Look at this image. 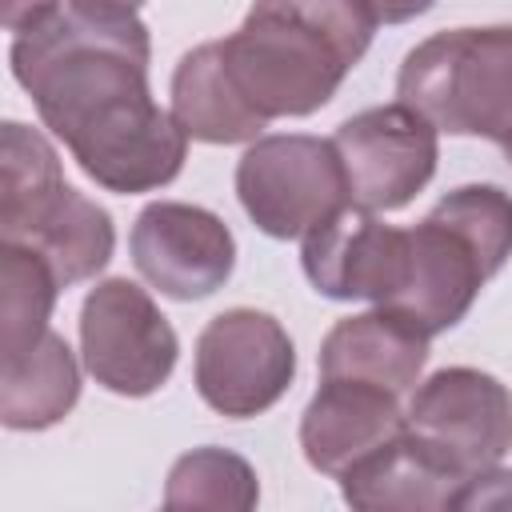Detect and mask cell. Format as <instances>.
I'll list each match as a JSON object with an SVG mask.
<instances>
[{
	"instance_id": "1",
	"label": "cell",
	"mask_w": 512,
	"mask_h": 512,
	"mask_svg": "<svg viewBox=\"0 0 512 512\" xmlns=\"http://www.w3.org/2000/svg\"><path fill=\"white\" fill-rule=\"evenodd\" d=\"M12 76L88 180L132 196L180 176L188 132L152 100L148 28L136 12L60 4L12 40Z\"/></svg>"
},
{
	"instance_id": "2",
	"label": "cell",
	"mask_w": 512,
	"mask_h": 512,
	"mask_svg": "<svg viewBox=\"0 0 512 512\" xmlns=\"http://www.w3.org/2000/svg\"><path fill=\"white\" fill-rule=\"evenodd\" d=\"M0 240L36 248L60 288L92 280L116 248L108 212L64 180L56 148L20 120L0 132Z\"/></svg>"
},
{
	"instance_id": "3",
	"label": "cell",
	"mask_w": 512,
	"mask_h": 512,
	"mask_svg": "<svg viewBox=\"0 0 512 512\" xmlns=\"http://www.w3.org/2000/svg\"><path fill=\"white\" fill-rule=\"evenodd\" d=\"M396 96L448 136H484L512 160V24L452 28L416 44Z\"/></svg>"
},
{
	"instance_id": "4",
	"label": "cell",
	"mask_w": 512,
	"mask_h": 512,
	"mask_svg": "<svg viewBox=\"0 0 512 512\" xmlns=\"http://www.w3.org/2000/svg\"><path fill=\"white\" fill-rule=\"evenodd\" d=\"M220 48L236 88L264 120L324 108L356 64L328 32L268 4H252Z\"/></svg>"
},
{
	"instance_id": "5",
	"label": "cell",
	"mask_w": 512,
	"mask_h": 512,
	"mask_svg": "<svg viewBox=\"0 0 512 512\" xmlns=\"http://www.w3.org/2000/svg\"><path fill=\"white\" fill-rule=\"evenodd\" d=\"M236 196L272 240H304L352 204L336 144L300 132L252 140L236 164Z\"/></svg>"
},
{
	"instance_id": "6",
	"label": "cell",
	"mask_w": 512,
	"mask_h": 512,
	"mask_svg": "<svg viewBox=\"0 0 512 512\" xmlns=\"http://www.w3.org/2000/svg\"><path fill=\"white\" fill-rule=\"evenodd\" d=\"M80 356L100 388L136 400L168 384L180 344L156 300L140 284L112 276L84 296Z\"/></svg>"
},
{
	"instance_id": "7",
	"label": "cell",
	"mask_w": 512,
	"mask_h": 512,
	"mask_svg": "<svg viewBox=\"0 0 512 512\" xmlns=\"http://www.w3.org/2000/svg\"><path fill=\"white\" fill-rule=\"evenodd\" d=\"M296 376V348L276 316L228 308L212 316L196 340V392L232 420L268 412Z\"/></svg>"
},
{
	"instance_id": "8",
	"label": "cell",
	"mask_w": 512,
	"mask_h": 512,
	"mask_svg": "<svg viewBox=\"0 0 512 512\" xmlns=\"http://www.w3.org/2000/svg\"><path fill=\"white\" fill-rule=\"evenodd\" d=\"M436 136L440 128L404 100L348 116L332 144L340 152L352 204L368 212H396L424 192L440 156Z\"/></svg>"
},
{
	"instance_id": "9",
	"label": "cell",
	"mask_w": 512,
	"mask_h": 512,
	"mask_svg": "<svg viewBox=\"0 0 512 512\" xmlns=\"http://www.w3.org/2000/svg\"><path fill=\"white\" fill-rule=\"evenodd\" d=\"M404 424L456 472L476 476L512 448V392L492 372L440 368L412 388Z\"/></svg>"
},
{
	"instance_id": "10",
	"label": "cell",
	"mask_w": 512,
	"mask_h": 512,
	"mask_svg": "<svg viewBox=\"0 0 512 512\" xmlns=\"http://www.w3.org/2000/svg\"><path fill=\"white\" fill-rule=\"evenodd\" d=\"M136 272L172 300H204L236 268V240L228 224L184 200H156L132 224Z\"/></svg>"
},
{
	"instance_id": "11",
	"label": "cell",
	"mask_w": 512,
	"mask_h": 512,
	"mask_svg": "<svg viewBox=\"0 0 512 512\" xmlns=\"http://www.w3.org/2000/svg\"><path fill=\"white\" fill-rule=\"evenodd\" d=\"M408 228L376 220V212L348 204L304 236L300 264L312 288L328 300L388 304L404 272Z\"/></svg>"
},
{
	"instance_id": "12",
	"label": "cell",
	"mask_w": 512,
	"mask_h": 512,
	"mask_svg": "<svg viewBox=\"0 0 512 512\" xmlns=\"http://www.w3.org/2000/svg\"><path fill=\"white\" fill-rule=\"evenodd\" d=\"M488 268L480 252L440 216H424L404 236V272L384 308L408 316L428 336L448 332L460 324L476 300V292L488 284Z\"/></svg>"
},
{
	"instance_id": "13",
	"label": "cell",
	"mask_w": 512,
	"mask_h": 512,
	"mask_svg": "<svg viewBox=\"0 0 512 512\" xmlns=\"http://www.w3.org/2000/svg\"><path fill=\"white\" fill-rule=\"evenodd\" d=\"M404 432L400 396L364 380H332L316 388L300 416L304 460L324 476H344L352 464L372 456L380 444Z\"/></svg>"
},
{
	"instance_id": "14",
	"label": "cell",
	"mask_w": 512,
	"mask_h": 512,
	"mask_svg": "<svg viewBox=\"0 0 512 512\" xmlns=\"http://www.w3.org/2000/svg\"><path fill=\"white\" fill-rule=\"evenodd\" d=\"M464 480V472L404 424L400 436L340 476V496L360 512H440L456 508Z\"/></svg>"
},
{
	"instance_id": "15",
	"label": "cell",
	"mask_w": 512,
	"mask_h": 512,
	"mask_svg": "<svg viewBox=\"0 0 512 512\" xmlns=\"http://www.w3.org/2000/svg\"><path fill=\"white\" fill-rule=\"evenodd\" d=\"M428 340L432 336L408 316L376 304L372 312L332 324L320 344V376L364 380L404 396L420 384V372L428 364Z\"/></svg>"
},
{
	"instance_id": "16",
	"label": "cell",
	"mask_w": 512,
	"mask_h": 512,
	"mask_svg": "<svg viewBox=\"0 0 512 512\" xmlns=\"http://www.w3.org/2000/svg\"><path fill=\"white\" fill-rule=\"evenodd\" d=\"M172 116L188 140L204 144H248L260 140L268 120L236 88L220 40L192 48L172 72Z\"/></svg>"
},
{
	"instance_id": "17",
	"label": "cell",
	"mask_w": 512,
	"mask_h": 512,
	"mask_svg": "<svg viewBox=\"0 0 512 512\" xmlns=\"http://www.w3.org/2000/svg\"><path fill=\"white\" fill-rule=\"evenodd\" d=\"M80 400V368L64 336L52 328L16 356H4L0 372V420L12 432H40L60 424Z\"/></svg>"
},
{
	"instance_id": "18",
	"label": "cell",
	"mask_w": 512,
	"mask_h": 512,
	"mask_svg": "<svg viewBox=\"0 0 512 512\" xmlns=\"http://www.w3.org/2000/svg\"><path fill=\"white\" fill-rule=\"evenodd\" d=\"M60 280L52 264L16 240H0V360L24 352L48 332Z\"/></svg>"
},
{
	"instance_id": "19",
	"label": "cell",
	"mask_w": 512,
	"mask_h": 512,
	"mask_svg": "<svg viewBox=\"0 0 512 512\" xmlns=\"http://www.w3.org/2000/svg\"><path fill=\"white\" fill-rule=\"evenodd\" d=\"M260 500L256 472L244 456L228 448H192L184 452L164 484V508L172 512H248Z\"/></svg>"
},
{
	"instance_id": "20",
	"label": "cell",
	"mask_w": 512,
	"mask_h": 512,
	"mask_svg": "<svg viewBox=\"0 0 512 512\" xmlns=\"http://www.w3.org/2000/svg\"><path fill=\"white\" fill-rule=\"evenodd\" d=\"M432 216L452 224L484 260L488 276H496L512 256V196L496 184H464L448 192Z\"/></svg>"
},
{
	"instance_id": "21",
	"label": "cell",
	"mask_w": 512,
	"mask_h": 512,
	"mask_svg": "<svg viewBox=\"0 0 512 512\" xmlns=\"http://www.w3.org/2000/svg\"><path fill=\"white\" fill-rule=\"evenodd\" d=\"M256 4L292 12V16H300L304 24L328 32L352 60H360V56L368 52L372 32H376V24H380L372 0H256Z\"/></svg>"
},
{
	"instance_id": "22",
	"label": "cell",
	"mask_w": 512,
	"mask_h": 512,
	"mask_svg": "<svg viewBox=\"0 0 512 512\" xmlns=\"http://www.w3.org/2000/svg\"><path fill=\"white\" fill-rule=\"evenodd\" d=\"M456 508H512V468H484L464 480Z\"/></svg>"
},
{
	"instance_id": "23",
	"label": "cell",
	"mask_w": 512,
	"mask_h": 512,
	"mask_svg": "<svg viewBox=\"0 0 512 512\" xmlns=\"http://www.w3.org/2000/svg\"><path fill=\"white\" fill-rule=\"evenodd\" d=\"M64 0H4V28L8 32H24L36 20H44L52 8H60Z\"/></svg>"
},
{
	"instance_id": "24",
	"label": "cell",
	"mask_w": 512,
	"mask_h": 512,
	"mask_svg": "<svg viewBox=\"0 0 512 512\" xmlns=\"http://www.w3.org/2000/svg\"><path fill=\"white\" fill-rule=\"evenodd\" d=\"M432 4H436V0H372L376 20H384V24H404V20H416V16H424Z\"/></svg>"
},
{
	"instance_id": "25",
	"label": "cell",
	"mask_w": 512,
	"mask_h": 512,
	"mask_svg": "<svg viewBox=\"0 0 512 512\" xmlns=\"http://www.w3.org/2000/svg\"><path fill=\"white\" fill-rule=\"evenodd\" d=\"M68 4H88V8H116V12H136L144 0H68Z\"/></svg>"
}]
</instances>
